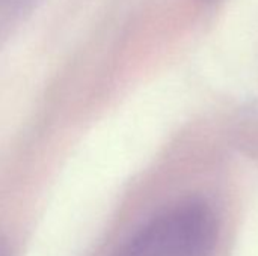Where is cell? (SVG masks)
<instances>
[{"label":"cell","instance_id":"cell-1","mask_svg":"<svg viewBox=\"0 0 258 256\" xmlns=\"http://www.w3.org/2000/svg\"><path fill=\"white\" fill-rule=\"evenodd\" d=\"M216 235L212 210L204 204L189 202L147 225L119 256H209Z\"/></svg>","mask_w":258,"mask_h":256},{"label":"cell","instance_id":"cell-2","mask_svg":"<svg viewBox=\"0 0 258 256\" xmlns=\"http://www.w3.org/2000/svg\"><path fill=\"white\" fill-rule=\"evenodd\" d=\"M0 256H6V253H5L3 250H0Z\"/></svg>","mask_w":258,"mask_h":256}]
</instances>
